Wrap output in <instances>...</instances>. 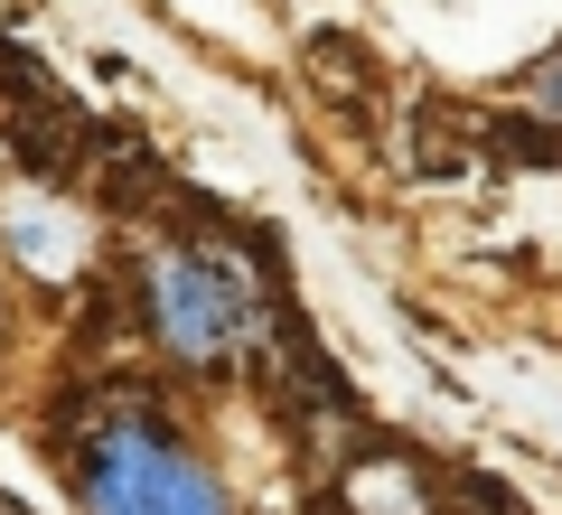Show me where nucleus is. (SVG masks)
Returning <instances> with one entry per match:
<instances>
[{
    "label": "nucleus",
    "mask_w": 562,
    "mask_h": 515,
    "mask_svg": "<svg viewBox=\"0 0 562 515\" xmlns=\"http://www.w3.org/2000/svg\"><path fill=\"white\" fill-rule=\"evenodd\" d=\"M0 244H10L29 272H47V281H85V262H94V225L66 198H38V188L0 206Z\"/></svg>",
    "instance_id": "4"
},
{
    "label": "nucleus",
    "mask_w": 562,
    "mask_h": 515,
    "mask_svg": "<svg viewBox=\"0 0 562 515\" xmlns=\"http://www.w3.org/2000/svg\"><path fill=\"white\" fill-rule=\"evenodd\" d=\"M338 515H450V478L403 440H366L338 459Z\"/></svg>",
    "instance_id": "3"
},
{
    "label": "nucleus",
    "mask_w": 562,
    "mask_h": 515,
    "mask_svg": "<svg viewBox=\"0 0 562 515\" xmlns=\"http://www.w3.org/2000/svg\"><path fill=\"white\" fill-rule=\"evenodd\" d=\"M132 310L179 376H225L244 347H272V300L216 244H160L132 272Z\"/></svg>",
    "instance_id": "2"
},
{
    "label": "nucleus",
    "mask_w": 562,
    "mask_h": 515,
    "mask_svg": "<svg viewBox=\"0 0 562 515\" xmlns=\"http://www.w3.org/2000/svg\"><path fill=\"white\" fill-rule=\"evenodd\" d=\"M535 94H543V103H553V113H562V47H553V57H543V66H535Z\"/></svg>",
    "instance_id": "5"
},
{
    "label": "nucleus",
    "mask_w": 562,
    "mask_h": 515,
    "mask_svg": "<svg viewBox=\"0 0 562 515\" xmlns=\"http://www.w3.org/2000/svg\"><path fill=\"white\" fill-rule=\"evenodd\" d=\"M0 328H10V281H0Z\"/></svg>",
    "instance_id": "6"
},
{
    "label": "nucleus",
    "mask_w": 562,
    "mask_h": 515,
    "mask_svg": "<svg viewBox=\"0 0 562 515\" xmlns=\"http://www.w3.org/2000/svg\"><path fill=\"white\" fill-rule=\"evenodd\" d=\"M76 515H244L225 469L150 403H113L85 432H57Z\"/></svg>",
    "instance_id": "1"
}]
</instances>
